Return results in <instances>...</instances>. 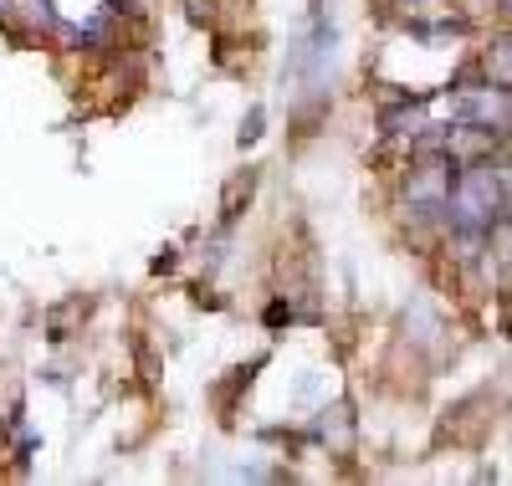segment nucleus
Segmentation results:
<instances>
[{"label":"nucleus","instance_id":"nucleus-1","mask_svg":"<svg viewBox=\"0 0 512 486\" xmlns=\"http://www.w3.org/2000/svg\"><path fill=\"white\" fill-rule=\"evenodd\" d=\"M446 220H451V231H461V236H492L497 231V220H502V190H497V174H492V154L461 164L456 185H451Z\"/></svg>","mask_w":512,"mask_h":486},{"label":"nucleus","instance_id":"nucleus-4","mask_svg":"<svg viewBox=\"0 0 512 486\" xmlns=\"http://www.w3.org/2000/svg\"><path fill=\"white\" fill-rule=\"evenodd\" d=\"M256 134H262V108H251V118H246V128H241V144H251Z\"/></svg>","mask_w":512,"mask_h":486},{"label":"nucleus","instance_id":"nucleus-5","mask_svg":"<svg viewBox=\"0 0 512 486\" xmlns=\"http://www.w3.org/2000/svg\"><path fill=\"white\" fill-rule=\"evenodd\" d=\"M405 6H420V0H405Z\"/></svg>","mask_w":512,"mask_h":486},{"label":"nucleus","instance_id":"nucleus-6","mask_svg":"<svg viewBox=\"0 0 512 486\" xmlns=\"http://www.w3.org/2000/svg\"><path fill=\"white\" fill-rule=\"evenodd\" d=\"M507 11H512V0H507Z\"/></svg>","mask_w":512,"mask_h":486},{"label":"nucleus","instance_id":"nucleus-2","mask_svg":"<svg viewBox=\"0 0 512 486\" xmlns=\"http://www.w3.org/2000/svg\"><path fill=\"white\" fill-rule=\"evenodd\" d=\"M456 123H477V128H492V134H507L512 128V87H502V82L466 87L456 103Z\"/></svg>","mask_w":512,"mask_h":486},{"label":"nucleus","instance_id":"nucleus-3","mask_svg":"<svg viewBox=\"0 0 512 486\" xmlns=\"http://www.w3.org/2000/svg\"><path fill=\"white\" fill-rule=\"evenodd\" d=\"M497 190H502V220H512V159H492Z\"/></svg>","mask_w":512,"mask_h":486}]
</instances>
